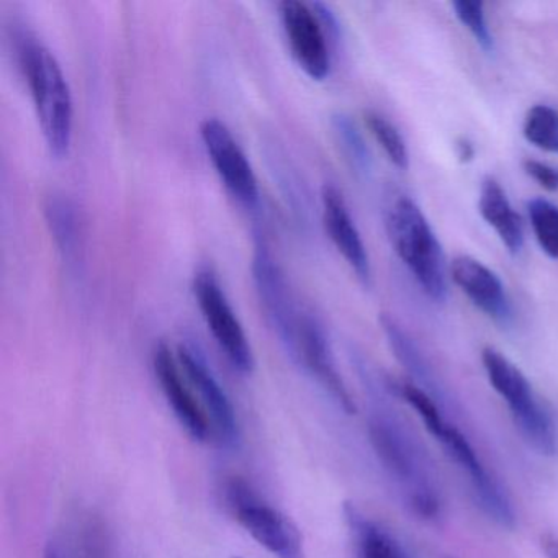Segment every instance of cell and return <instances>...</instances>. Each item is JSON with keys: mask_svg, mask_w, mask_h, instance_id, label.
I'll list each match as a JSON object with an SVG mask.
<instances>
[{"mask_svg": "<svg viewBox=\"0 0 558 558\" xmlns=\"http://www.w3.org/2000/svg\"><path fill=\"white\" fill-rule=\"evenodd\" d=\"M368 440L378 462L403 493L408 508L420 518H437L439 492L426 456L410 430L388 411H375L368 420Z\"/></svg>", "mask_w": 558, "mask_h": 558, "instance_id": "1", "label": "cell"}, {"mask_svg": "<svg viewBox=\"0 0 558 558\" xmlns=\"http://www.w3.org/2000/svg\"><path fill=\"white\" fill-rule=\"evenodd\" d=\"M19 60L31 89L38 123L51 156L63 159L73 142L74 107L70 84L50 48L24 34Z\"/></svg>", "mask_w": 558, "mask_h": 558, "instance_id": "2", "label": "cell"}, {"mask_svg": "<svg viewBox=\"0 0 558 558\" xmlns=\"http://www.w3.org/2000/svg\"><path fill=\"white\" fill-rule=\"evenodd\" d=\"M387 231L395 253L433 302L449 293L446 256L429 221L411 198L398 197L387 215Z\"/></svg>", "mask_w": 558, "mask_h": 558, "instance_id": "3", "label": "cell"}, {"mask_svg": "<svg viewBox=\"0 0 558 558\" xmlns=\"http://www.w3.org/2000/svg\"><path fill=\"white\" fill-rule=\"evenodd\" d=\"M482 362L489 385L508 404L525 442L541 456H555L558 452L557 426L524 372L495 348L483 349Z\"/></svg>", "mask_w": 558, "mask_h": 558, "instance_id": "4", "label": "cell"}, {"mask_svg": "<svg viewBox=\"0 0 558 558\" xmlns=\"http://www.w3.org/2000/svg\"><path fill=\"white\" fill-rule=\"evenodd\" d=\"M420 420L423 421L430 436L442 446L450 462L456 463L457 469L466 476L482 511L495 524L505 529L514 527L515 514L508 493L486 469L465 434L446 420L442 408H426L420 414Z\"/></svg>", "mask_w": 558, "mask_h": 558, "instance_id": "5", "label": "cell"}, {"mask_svg": "<svg viewBox=\"0 0 558 558\" xmlns=\"http://www.w3.org/2000/svg\"><path fill=\"white\" fill-rule=\"evenodd\" d=\"M228 506L238 524L276 558H305L302 532L292 519L264 502L243 480L227 486Z\"/></svg>", "mask_w": 558, "mask_h": 558, "instance_id": "6", "label": "cell"}, {"mask_svg": "<svg viewBox=\"0 0 558 558\" xmlns=\"http://www.w3.org/2000/svg\"><path fill=\"white\" fill-rule=\"evenodd\" d=\"M279 12L295 63L313 81H325L331 73L328 38L336 32L335 17L325 5L302 0H283Z\"/></svg>", "mask_w": 558, "mask_h": 558, "instance_id": "7", "label": "cell"}, {"mask_svg": "<svg viewBox=\"0 0 558 558\" xmlns=\"http://www.w3.org/2000/svg\"><path fill=\"white\" fill-rule=\"evenodd\" d=\"M192 289L202 316L228 362L240 374H253L256 359L250 339L214 270H198Z\"/></svg>", "mask_w": 558, "mask_h": 558, "instance_id": "8", "label": "cell"}, {"mask_svg": "<svg viewBox=\"0 0 558 558\" xmlns=\"http://www.w3.org/2000/svg\"><path fill=\"white\" fill-rule=\"evenodd\" d=\"M253 277L267 318L272 323L287 351L293 355L306 313L300 312L295 305L286 276L266 244H259L254 251Z\"/></svg>", "mask_w": 558, "mask_h": 558, "instance_id": "9", "label": "cell"}, {"mask_svg": "<svg viewBox=\"0 0 558 558\" xmlns=\"http://www.w3.org/2000/svg\"><path fill=\"white\" fill-rule=\"evenodd\" d=\"M201 136L208 158L225 187L241 204L254 205L259 198V185L246 153L234 138L227 123L217 117L201 123Z\"/></svg>", "mask_w": 558, "mask_h": 558, "instance_id": "10", "label": "cell"}, {"mask_svg": "<svg viewBox=\"0 0 558 558\" xmlns=\"http://www.w3.org/2000/svg\"><path fill=\"white\" fill-rule=\"evenodd\" d=\"M175 354H178L182 371L197 391L198 400L207 413L211 436L221 446L233 447L240 439V427H238L236 411H234L227 391L221 387L201 352L184 344L179 345Z\"/></svg>", "mask_w": 558, "mask_h": 558, "instance_id": "11", "label": "cell"}, {"mask_svg": "<svg viewBox=\"0 0 558 558\" xmlns=\"http://www.w3.org/2000/svg\"><path fill=\"white\" fill-rule=\"evenodd\" d=\"M153 365L162 393L179 423L192 439L205 442L211 437L210 421L198 400L197 391L179 364L178 354H174L166 342H159L153 355Z\"/></svg>", "mask_w": 558, "mask_h": 558, "instance_id": "12", "label": "cell"}, {"mask_svg": "<svg viewBox=\"0 0 558 558\" xmlns=\"http://www.w3.org/2000/svg\"><path fill=\"white\" fill-rule=\"evenodd\" d=\"M293 357L302 362L345 414L357 413L354 398L342 380L322 325L306 313Z\"/></svg>", "mask_w": 558, "mask_h": 558, "instance_id": "13", "label": "cell"}, {"mask_svg": "<svg viewBox=\"0 0 558 558\" xmlns=\"http://www.w3.org/2000/svg\"><path fill=\"white\" fill-rule=\"evenodd\" d=\"M323 223L329 240L364 286H371V259L361 233L352 220L344 197L335 185L326 184L322 191Z\"/></svg>", "mask_w": 558, "mask_h": 558, "instance_id": "14", "label": "cell"}, {"mask_svg": "<svg viewBox=\"0 0 558 558\" xmlns=\"http://www.w3.org/2000/svg\"><path fill=\"white\" fill-rule=\"evenodd\" d=\"M450 277L470 302L493 322L499 325L511 322L512 308L505 286L485 264L470 256L456 257L450 266Z\"/></svg>", "mask_w": 558, "mask_h": 558, "instance_id": "15", "label": "cell"}, {"mask_svg": "<svg viewBox=\"0 0 558 558\" xmlns=\"http://www.w3.org/2000/svg\"><path fill=\"white\" fill-rule=\"evenodd\" d=\"M478 210L483 220L496 231L506 250L511 254L521 253L524 246V228H522L521 217L515 214L508 195L496 179H483L480 187Z\"/></svg>", "mask_w": 558, "mask_h": 558, "instance_id": "16", "label": "cell"}, {"mask_svg": "<svg viewBox=\"0 0 558 558\" xmlns=\"http://www.w3.org/2000/svg\"><path fill=\"white\" fill-rule=\"evenodd\" d=\"M380 326L391 352L410 374L411 381L440 401L442 390H440L439 380L416 342L398 325L397 319L391 318L387 313L380 316Z\"/></svg>", "mask_w": 558, "mask_h": 558, "instance_id": "17", "label": "cell"}, {"mask_svg": "<svg viewBox=\"0 0 558 558\" xmlns=\"http://www.w3.org/2000/svg\"><path fill=\"white\" fill-rule=\"evenodd\" d=\"M45 217H47L51 236L64 259L76 257L81 246V234H83V221L76 205L64 195H51L45 204Z\"/></svg>", "mask_w": 558, "mask_h": 558, "instance_id": "18", "label": "cell"}, {"mask_svg": "<svg viewBox=\"0 0 558 558\" xmlns=\"http://www.w3.org/2000/svg\"><path fill=\"white\" fill-rule=\"evenodd\" d=\"M345 519L354 534L359 558H408L400 544L355 506H345Z\"/></svg>", "mask_w": 558, "mask_h": 558, "instance_id": "19", "label": "cell"}, {"mask_svg": "<svg viewBox=\"0 0 558 558\" xmlns=\"http://www.w3.org/2000/svg\"><path fill=\"white\" fill-rule=\"evenodd\" d=\"M522 135L535 148L558 155V110L550 106H534L527 110Z\"/></svg>", "mask_w": 558, "mask_h": 558, "instance_id": "20", "label": "cell"}, {"mask_svg": "<svg viewBox=\"0 0 558 558\" xmlns=\"http://www.w3.org/2000/svg\"><path fill=\"white\" fill-rule=\"evenodd\" d=\"M529 220L541 250L551 259H558V207L545 198L527 202Z\"/></svg>", "mask_w": 558, "mask_h": 558, "instance_id": "21", "label": "cell"}, {"mask_svg": "<svg viewBox=\"0 0 558 558\" xmlns=\"http://www.w3.org/2000/svg\"><path fill=\"white\" fill-rule=\"evenodd\" d=\"M364 122L391 165L397 166L398 169H408L410 155H408L407 143L397 126L374 110H365Z\"/></svg>", "mask_w": 558, "mask_h": 558, "instance_id": "22", "label": "cell"}, {"mask_svg": "<svg viewBox=\"0 0 558 558\" xmlns=\"http://www.w3.org/2000/svg\"><path fill=\"white\" fill-rule=\"evenodd\" d=\"M332 126H335L336 136H338L339 145H341L342 153L345 158L351 162L352 168L362 174L371 172L372 158L357 125L352 122L351 117L339 116L332 117Z\"/></svg>", "mask_w": 558, "mask_h": 558, "instance_id": "23", "label": "cell"}, {"mask_svg": "<svg viewBox=\"0 0 558 558\" xmlns=\"http://www.w3.org/2000/svg\"><path fill=\"white\" fill-rule=\"evenodd\" d=\"M452 9L457 21L470 32L478 47L486 51V53H493V50H495V38H493L492 31H489L485 8H483L482 2H476V0H456V2H452Z\"/></svg>", "mask_w": 558, "mask_h": 558, "instance_id": "24", "label": "cell"}, {"mask_svg": "<svg viewBox=\"0 0 558 558\" xmlns=\"http://www.w3.org/2000/svg\"><path fill=\"white\" fill-rule=\"evenodd\" d=\"M83 558H110L109 538L102 522L90 521L83 532Z\"/></svg>", "mask_w": 558, "mask_h": 558, "instance_id": "25", "label": "cell"}, {"mask_svg": "<svg viewBox=\"0 0 558 558\" xmlns=\"http://www.w3.org/2000/svg\"><path fill=\"white\" fill-rule=\"evenodd\" d=\"M524 171L529 178L534 179L542 189L548 192H558V169L547 162L525 159Z\"/></svg>", "mask_w": 558, "mask_h": 558, "instance_id": "26", "label": "cell"}, {"mask_svg": "<svg viewBox=\"0 0 558 558\" xmlns=\"http://www.w3.org/2000/svg\"><path fill=\"white\" fill-rule=\"evenodd\" d=\"M456 153L457 158L460 159V162H470L475 156V148H473L472 143L466 138L457 140L456 143Z\"/></svg>", "mask_w": 558, "mask_h": 558, "instance_id": "27", "label": "cell"}, {"mask_svg": "<svg viewBox=\"0 0 558 558\" xmlns=\"http://www.w3.org/2000/svg\"><path fill=\"white\" fill-rule=\"evenodd\" d=\"M542 548H544L545 558H558V538L547 534L542 537Z\"/></svg>", "mask_w": 558, "mask_h": 558, "instance_id": "28", "label": "cell"}, {"mask_svg": "<svg viewBox=\"0 0 558 558\" xmlns=\"http://www.w3.org/2000/svg\"><path fill=\"white\" fill-rule=\"evenodd\" d=\"M45 558H61L60 551H58L57 545L50 544L45 550Z\"/></svg>", "mask_w": 558, "mask_h": 558, "instance_id": "29", "label": "cell"}, {"mask_svg": "<svg viewBox=\"0 0 558 558\" xmlns=\"http://www.w3.org/2000/svg\"><path fill=\"white\" fill-rule=\"evenodd\" d=\"M233 558H241V557H233Z\"/></svg>", "mask_w": 558, "mask_h": 558, "instance_id": "30", "label": "cell"}]
</instances>
